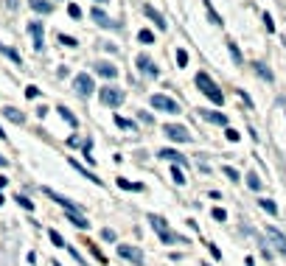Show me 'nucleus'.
Wrapping results in <instances>:
<instances>
[{
    "instance_id": "nucleus-1",
    "label": "nucleus",
    "mask_w": 286,
    "mask_h": 266,
    "mask_svg": "<svg viewBox=\"0 0 286 266\" xmlns=\"http://www.w3.org/2000/svg\"><path fill=\"white\" fill-rule=\"evenodd\" d=\"M197 87H200V90L208 95L213 104H225V93H222V90L213 84V78H210L208 73H197Z\"/></svg>"
},
{
    "instance_id": "nucleus-2",
    "label": "nucleus",
    "mask_w": 286,
    "mask_h": 266,
    "mask_svg": "<svg viewBox=\"0 0 286 266\" xmlns=\"http://www.w3.org/2000/svg\"><path fill=\"white\" fill-rule=\"evenodd\" d=\"M149 222H152V227L157 230V235H160V241H163V244H185V238H180L177 232L168 230V224H165L163 216H149Z\"/></svg>"
},
{
    "instance_id": "nucleus-3",
    "label": "nucleus",
    "mask_w": 286,
    "mask_h": 266,
    "mask_svg": "<svg viewBox=\"0 0 286 266\" xmlns=\"http://www.w3.org/2000/svg\"><path fill=\"white\" fill-rule=\"evenodd\" d=\"M152 107L160 110V112H168V115H177V112H180V104L174 101V98H168V95H163V93L152 95Z\"/></svg>"
},
{
    "instance_id": "nucleus-4",
    "label": "nucleus",
    "mask_w": 286,
    "mask_h": 266,
    "mask_svg": "<svg viewBox=\"0 0 286 266\" xmlns=\"http://www.w3.org/2000/svg\"><path fill=\"white\" fill-rule=\"evenodd\" d=\"M123 98H126V95H123V90L121 87H101V101L107 104V107H121L123 104Z\"/></svg>"
},
{
    "instance_id": "nucleus-5",
    "label": "nucleus",
    "mask_w": 286,
    "mask_h": 266,
    "mask_svg": "<svg viewBox=\"0 0 286 266\" xmlns=\"http://www.w3.org/2000/svg\"><path fill=\"white\" fill-rule=\"evenodd\" d=\"M118 255L126 258L132 266H140V264H143V252H140L138 247H129V244H118Z\"/></svg>"
},
{
    "instance_id": "nucleus-6",
    "label": "nucleus",
    "mask_w": 286,
    "mask_h": 266,
    "mask_svg": "<svg viewBox=\"0 0 286 266\" xmlns=\"http://www.w3.org/2000/svg\"><path fill=\"white\" fill-rule=\"evenodd\" d=\"M163 132L174 140V143H188V140H191V132H188L185 126H180V123H168Z\"/></svg>"
},
{
    "instance_id": "nucleus-7",
    "label": "nucleus",
    "mask_w": 286,
    "mask_h": 266,
    "mask_svg": "<svg viewBox=\"0 0 286 266\" xmlns=\"http://www.w3.org/2000/svg\"><path fill=\"white\" fill-rule=\"evenodd\" d=\"M73 87H76V93L82 95V98H87V95L93 93V78H90V73H79L76 78H73Z\"/></svg>"
},
{
    "instance_id": "nucleus-8",
    "label": "nucleus",
    "mask_w": 286,
    "mask_h": 266,
    "mask_svg": "<svg viewBox=\"0 0 286 266\" xmlns=\"http://www.w3.org/2000/svg\"><path fill=\"white\" fill-rule=\"evenodd\" d=\"M267 238H269V244L281 252V255H286V235L278 227H267Z\"/></svg>"
},
{
    "instance_id": "nucleus-9",
    "label": "nucleus",
    "mask_w": 286,
    "mask_h": 266,
    "mask_svg": "<svg viewBox=\"0 0 286 266\" xmlns=\"http://www.w3.org/2000/svg\"><path fill=\"white\" fill-rule=\"evenodd\" d=\"M45 193H48V196H51L53 202H56V205H62V207H65L68 213H82V207H79L76 202H70L68 196H62V193H56V190H51V188H45Z\"/></svg>"
},
{
    "instance_id": "nucleus-10",
    "label": "nucleus",
    "mask_w": 286,
    "mask_h": 266,
    "mask_svg": "<svg viewBox=\"0 0 286 266\" xmlns=\"http://www.w3.org/2000/svg\"><path fill=\"white\" fill-rule=\"evenodd\" d=\"M135 68H138L140 73H146V76H160V68H157L149 56H138V59H135Z\"/></svg>"
},
{
    "instance_id": "nucleus-11",
    "label": "nucleus",
    "mask_w": 286,
    "mask_h": 266,
    "mask_svg": "<svg viewBox=\"0 0 286 266\" xmlns=\"http://www.w3.org/2000/svg\"><path fill=\"white\" fill-rule=\"evenodd\" d=\"M90 17H93L101 28H118V23H115L113 17H107V14H104L101 9H93V11H90Z\"/></svg>"
},
{
    "instance_id": "nucleus-12",
    "label": "nucleus",
    "mask_w": 286,
    "mask_h": 266,
    "mask_svg": "<svg viewBox=\"0 0 286 266\" xmlns=\"http://www.w3.org/2000/svg\"><path fill=\"white\" fill-rule=\"evenodd\" d=\"M95 73L104 76V78H115V76H118V68L110 65V62H95Z\"/></svg>"
},
{
    "instance_id": "nucleus-13",
    "label": "nucleus",
    "mask_w": 286,
    "mask_h": 266,
    "mask_svg": "<svg viewBox=\"0 0 286 266\" xmlns=\"http://www.w3.org/2000/svg\"><path fill=\"white\" fill-rule=\"evenodd\" d=\"M157 157H163V160H171V163H180V165L188 163V160H185L180 152H174V149H160V152H157Z\"/></svg>"
},
{
    "instance_id": "nucleus-14",
    "label": "nucleus",
    "mask_w": 286,
    "mask_h": 266,
    "mask_svg": "<svg viewBox=\"0 0 286 266\" xmlns=\"http://www.w3.org/2000/svg\"><path fill=\"white\" fill-rule=\"evenodd\" d=\"M28 31H31V37H34V48H37V51H42V45H45V39H42V26H40V23H31V26H28Z\"/></svg>"
},
{
    "instance_id": "nucleus-15",
    "label": "nucleus",
    "mask_w": 286,
    "mask_h": 266,
    "mask_svg": "<svg viewBox=\"0 0 286 266\" xmlns=\"http://www.w3.org/2000/svg\"><path fill=\"white\" fill-rule=\"evenodd\" d=\"M205 120H210V123H219V126H227V118L222 115V112H213V110H202L200 112Z\"/></svg>"
},
{
    "instance_id": "nucleus-16",
    "label": "nucleus",
    "mask_w": 286,
    "mask_h": 266,
    "mask_svg": "<svg viewBox=\"0 0 286 266\" xmlns=\"http://www.w3.org/2000/svg\"><path fill=\"white\" fill-rule=\"evenodd\" d=\"M28 3H31V9L40 11V14H51L53 11V6L48 3V0H28Z\"/></svg>"
},
{
    "instance_id": "nucleus-17",
    "label": "nucleus",
    "mask_w": 286,
    "mask_h": 266,
    "mask_svg": "<svg viewBox=\"0 0 286 266\" xmlns=\"http://www.w3.org/2000/svg\"><path fill=\"white\" fill-rule=\"evenodd\" d=\"M68 222H73L79 230H87V227H90V222L84 219V213H68Z\"/></svg>"
},
{
    "instance_id": "nucleus-18",
    "label": "nucleus",
    "mask_w": 286,
    "mask_h": 266,
    "mask_svg": "<svg viewBox=\"0 0 286 266\" xmlns=\"http://www.w3.org/2000/svg\"><path fill=\"white\" fill-rule=\"evenodd\" d=\"M3 115H6L9 120H14V123H26V115H23V112H17L14 107H6V110H3Z\"/></svg>"
},
{
    "instance_id": "nucleus-19",
    "label": "nucleus",
    "mask_w": 286,
    "mask_h": 266,
    "mask_svg": "<svg viewBox=\"0 0 286 266\" xmlns=\"http://www.w3.org/2000/svg\"><path fill=\"white\" fill-rule=\"evenodd\" d=\"M143 11H146V17H152V23H157V28H160V31H165V20L160 17V14H157V11L152 9V6H146Z\"/></svg>"
},
{
    "instance_id": "nucleus-20",
    "label": "nucleus",
    "mask_w": 286,
    "mask_h": 266,
    "mask_svg": "<svg viewBox=\"0 0 286 266\" xmlns=\"http://www.w3.org/2000/svg\"><path fill=\"white\" fill-rule=\"evenodd\" d=\"M70 165H73V168H76V171H79V174H82V177H87V180H93V182H95V185H101V180H98V177H95V174H90V171H87L84 165H79V163H76V160H70Z\"/></svg>"
},
{
    "instance_id": "nucleus-21",
    "label": "nucleus",
    "mask_w": 286,
    "mask_h": 266,
    "mask_svg": "<svg viewBox=\"0 0 286 266\" xmlns=\"http://www.w3.org/2000/svg\"><path fill=\"white\" fill-rule=\"evenodd\" d=\"M118 188L135 190V193H138V190H143V185H140V182H129V180H123V177H118Z\"/></svg>"
},
{
    "instance_id": "nucleus-22",
    "label": "nucleus",
    "mask_w": 286,
    "mask_h": 266,
    "mask_svg": "<svg viewBox=\"0 0 286 266\" xmlns=\"http://www.w3.org/2000/svg\"><path fill=\"white\" fill-rule=\"evenodd\" d=\"M48 238L53 241V247H62V249L68 247V241L62 238V235H59V232H56V230H48Z\"/></svg>"
},
{
    "instance_id": "nucleus-23",
    "label": "nucleus",
    "mask_w": 286,
    "mask_h": 266,
    "mask_svg": "<svg viewBox=\"0 0 286 266\" xmlns=\"http://www.w3.org/2000/svg\"><path fill=\"white\" fill-rule=\"evenodd\" d=\"M56 110H59V115H62L65 120H68L70 126H76V115H73V112H70L68 107H56Z\"/></svg>"
},
{
    "instance_id": "nucleus-24",
    "label": "nucleus",
    "mask_w": 286,
    "mask_h": 266,
    "mask_svg": "<svg viewBox=\"0 0 286 266\" xmlns=\"http://www.w3.org/2000/svg\"><path fill=\"white\" fill-rule=\"evenodd\" d=\"M252 68H255V73H258V76L264 78V81H272V73H269V70L264 68V65H261V62H255V65H252Z\"/></svg>"
},
{
    "instance_id": "nucleus-25",
    "label": "nucleus",
    "mask_w": 286,
    "mask_h": 266,
    "mask_svg": "<svg viewBox=\"0 0 286 266\" xmlns=\"http://www.w3.org/2000/svg\"><path fill=\"white\" fill-rule=\"evenodd\" d=\"M258 205L264 207V210H267V213H272V216L278 213V205H275V202H272V199H258Z\"/></svg>"
},
{
    "instance_id": "nucleus-26",
    "label": "nucleus",
    "mask_w": 286,
    "mask_h": 266,
    "mask_svg": "<svg viewBox=\"0 0 286 266\" xmlns=\"http://www.w3.org/2000/svg\"><path fill=\"white\" fill-rule=\"evenodd\" d=\"M171 180L177 182V185H185V174H182L180 165H174V168H171Z\"/></svg>"
},
{
    "instance_id": "nucleus-27",
    "label": "nucleus",
    "mask_w": 286,
    "mask_h": 266,
    "mask_svg": "<svg viewBox=\"0 0 286 266\" xmlns=\"http://www.w3.org/2000/svg\"><path fill=\"white\" fill-rule=\"evenodd\" d=\"M138 39H140L143 45H152V42H155V34H152V31H140Z\"/></svg>"
},
{
    "instance_id": "nucleus-28",
    "label": "nucleus",
    "mask_w": 286,
    "mask_h": 266,
    "mask_svg": "<svg viewBox=\"0 0 286 266\" xmlns=\"http://www.w3.org/2000/svg\"><path fill=\"white\" fill-rule=\"evenodd\" d=\"M0 53H6V56H9V59L20 62V53H17V51H11V48H6V45H0Z\"/></svg>"
},
{
    "instance_id": "nucleus-29",
    "label": "nucleus",
    "mask_w": 286,
    "mask_h": 266,
    "mask_svg": "<svg viewBox=\"0 0 286 266\" xmlns=\"http://www.w3.org/2000/svg\"><path fill=\"white\" fill-rule=\"evenodd\" d=\"M17 202H20V207H26V210H34V202H31L28 196H23V193L17 196Z\"/></svg>"
},
{
    "instance_id": "nucleus-30",
    "label": "nucleus",
    "mask_w": 286,
    "mask_h": 266,
    "mask_svg": "<svg viewBox=\"0 0 286 266\" xmlns=\"http://www.w3.org/2000/svg\"><path fill=\"white\" fill-rule=\"evenodd\" d=\"M247 185H250L252 190H258V188H261V180L255 177V174H250V177H247Z\"/></svg>"
},
{
    "instance_id": "nucleus-31",
    "label": "nucleus",
    "mask_w": 286,
    "mask_h": 266,
    "mask_svg": "<svg viewBox=\"0 0 286 266\" xmlns=\"http://www.w3.org/2000/svg\"><path fill=\"white\" fill-rule=\"evenodd\" d=\"M115 123L121 129H135V120H126V118H115Z\"/></svg>"
},
{
    "instance_id": "nucleus-32",
    "label": "nucleus",
    "mask_w": 286,
    "mask_h": 266,
    "mask_svg": "<svg viewBox=\"0 0 286 266\" xmlns=\"http://www.w3.org/2000/svg\"><path fill=\"white\" fill-rule=\"evenodd\" d=\"M213 219H216V222H227V213L222 207H213Z\"/></svg>"
},
{
    "instance_id": "nucleus-33",
    "label": "nucleus",
    "mask_w": 286,
    "mask_h": 266,
    "mask_svg": "<svg viewBox=\"0 0 286 266\" xmlns=\"http://www.w3.org/2000/svg\"><path fill=\"white\" fill-rule=\"evenodd\" d=\"M68 11H70V17H73V20H79V17H82V9H79L76 3H70V6H68Z\"/></svg>"
},
{
    "instance_id": "nucleus-34",
    "label": "nucleus",
    "mask_w": 286,
    "mask_h": 266,
    "mask_svg": "<svg viewBox=\"0 0 286 266\" xmlns=\"http://www.w3.org/2000/svg\"><path fill=\"white\" fill-rule=\"evenodd\" d=\"M59 42H62V45H68V48H76V45H79L76 39H73V37H65V34L59 37Z\"/></svg>"
},
{
    "instance_id": "nucleus-35",
    "label": "nucleus",
    "mask_w": 286,
    "mask_h": 266,
    "mask_svg": "<svg viewBox=\"0 0 286 266\" xmlns=\"http://www.w3.org/2000/svg\"><path fill=\"white\" fill-rule=\"evenodd\" d=\"M90 252H93V255H95V258H98V261H101V264H107V258H104V255H101V249L95 247V244H90Z\"/></svg>"
},
{
    "instance_id": "nucleus-36",
    "label": "nucleus",
    "mask_w": 286,
    "mask_h": 266,
    "mask_svg": "<svg viewBox=\"0 0 286 266\" xmlns=\"http://www.w3.org/2000/svg\"><path fill=\"white\" fill-rule=\"evenodd\" d=\"M185 62H188V53H185V51H177V65H180V68H185Z\"/></svg>"
},
{
    "instance_id": "nucleus-37",
    "label": "nucleus",
    "mask_w": 286,
    "mask_h": 266,
    "mask_svg": "<svg viewBox=\"0 0 286 266\" xmlns=\"http://www.w3.org/2000/svg\"><path fill=\"white\" fill-rule=\"evenodd\" d=\"M227 48H230V53H233V59H236V62H242V53H239V48H236L233 42H227Z\"/></svg>"
},
{
    "instance_id": "nucleus-38",
    "label": "nucleus",
    "mask_w": 286,
    "mask_h": 266,
    "mask_svg": "<svg viewBox=\"0 0 286 266\" xmlns=\"http://www.w3.org/2000/svg\"><path fill=\"white\" fill-rule=\"evenodd\" d=\"M225 177H230V180H239V171H236V168H225Z\"/></svg>"
},
{
    "instance_id": "nucleus-39",
    "label": "nucleus",
    "mask_w": 286,
    "mask_h": 266,
    "mask_svg": "<svg viewBox=\"0 0 286 266\" xmlns=\"http://www.w3.org/2000/svg\"><path fill=\"white\" fill-rule=\"evenodd\" d=\"M208 249H210V255H213V258H222V252H219L216 244H208Z\"/></svg>"
},
{
    "instance_id": "nucleus-40",
    "label": "nucleus",
    "mask_w": 286,
    "mask_h": 266,
    "mask_svg": "<svg viewBox=\"0 0 286 266\" xmlns=\"http://www.w3.org/2000/svg\"><path fill=\"white\" fill-rule=\"evenodd\" d=\"M101 238H104V241H115V232L113 230H104V232H101Z\"/></svg>"
},
{
    "instance_id": "nucleus-41",
    "label": "nucleus",
    "mask_w": 286,
    "mask_h": 266,
    "mask_svg": "<svg viewBox=\"0 0 286 266\" xmlns=\"http://www.w3.org/2000/svg\"><path fill=\"white\" fill-rule=\"evenodd\" d=\"M227 140H233L236 143V140H239V132H236V129H227Z\"/></svg>"
},
{
    "instance_id": "nucleus-42",
    "label": "nucleus",
    "mask_w": 286,
    "mask_h": 266,
    "mask_svg": "<svg viewBox=\"0 0 286 266\" xmlns=\"http://www.w3.org/2000/svg\"><path fill=\"white\" fill-rule=\"evenodd\" d=\"M264 26H267L269 31H272V28H275V23H272V17H269V14H264Z\"/></svg>"
},
{
    "instance_id": "nucleus-43",
    "label": "nucleus",
    "mask_w": 286,
    "mask_h": 266,
    "mask_svg": "<svg viewBox=\"0 0 286 266\" xmlns=\"http://www.w3.org/2000/svg\"><path fill=\"white\" fill-rule=\"evenodd\" d=\"M26 95H28V98H37V95H40V90H37V87H28Z\"/></svg>"
},
{
    "instance_id": "nucleus-44",
    "label": "nucleus",
    "mask_w": 286,
    "mask_h": 266,
    "mask_svg": "<svg viewBox=\"0 0 286 266\" xmlns=\"http://www.w3.org/2000/svg\"><path fill=\"white\" fill-rule=\"evenodd\" d=\"M6 165H9V160H6V157L0 154V168H6Z\"/></svg>"
},
{
    "instance_id": "nucleus-45",
    "label": "nucleus",
    "mask_w": 286,
    "mask_h": 266,
    "mask_svg": "<svg viewBox=\"0 0 286 266\" xmlns=\"http://www.w3.org/2000/svg\"><path fill=\"white\" fill-rule=\"evenodd\" d=\"M6 182H9L6 177H0V188H6Z\"/></svg>"
},
{
    "instance_id": "nucleus-46",
    "label": "nucleus",
    "mask_w": 286,
    "mask_h": 266,
    "mask_svg": "<svg viewBox=\"0 0 286 266\" xmlns=\"http://www.w3.org/2000/svg\"><path fill=\"white\" fill-rule=\"evenodd\" d=\"M6 3H9L11 9H14V6H17V0H6Z\"/></svg>"
},
{
    "instance_id": "nucleus-47",
    "label": "nucleus",
    "mask_w": 286,
    "mask_h": 266,
    "mask_svg": "<svg viewBox=\"0 0 286 266\" xmlns=\"http://www.w3.org/2000/svg\"><path fill=\"white\" fill-rule=\"evenodd\" d=\"M3 138H6V132H3V129H0V140H3Z\"/></svg>"
},
{
    "instance_id": "nucleus-48",
    "label": "nucleus",
    "mask_w": 286,
    "mask_h": 266,
    "mask_svg": "<svg viewBox=\"0 0 286 266\" xmlns=\"http://www.w3.org/2000/svg\"><path fill=\"white\" fill-rule=\"evenodd\" d=\"M3 202H6V199H3V193H0V205H3Z\"/></svg>"
},
{
    "instance_id": "nucleus-49",
    "label": "nucleus",
    "mask_w": 286,
    "mask_h": 266,
    "mask_svg": "<svg viewBox=\"0 0 286 266\" xmlns=\"http://www.w3.org/2000/svg\"><path fill=\"white\" fill-rule=\"evenodd\" d=\"M247 266H252V261H250V258H247Z\"/></svg>"
},
{
    "instance_id": "nucleus-50",
    "label": "nucleus",
    "mask_w": 286,
    "mask_h": 266,
    "mask_svg": "<svg viewBox=\"0 0 286 266\" xmlns=\"http://www.w3.org/2000/svg\"><path fill=\"white\" fill-rule=\"evenodd\" d=\"M51 266H62V264H56V261H53V264H51Z\"/></svg>"
},
{
    "instance_id": "nucleus-51",
    "label": "nucleus",
    "mask_w": 286,
    "mask_h": 266,
    "mask_svg": "<svg viewBox=\"0 0 286 266\" xmlns=\"http://www.w3.org/2000/svg\"><path fill=\"white\" fill-rule=\"evenodd\" d=\"M98 3H107V0H98Z\"/></svg>"
}]
</instances>
